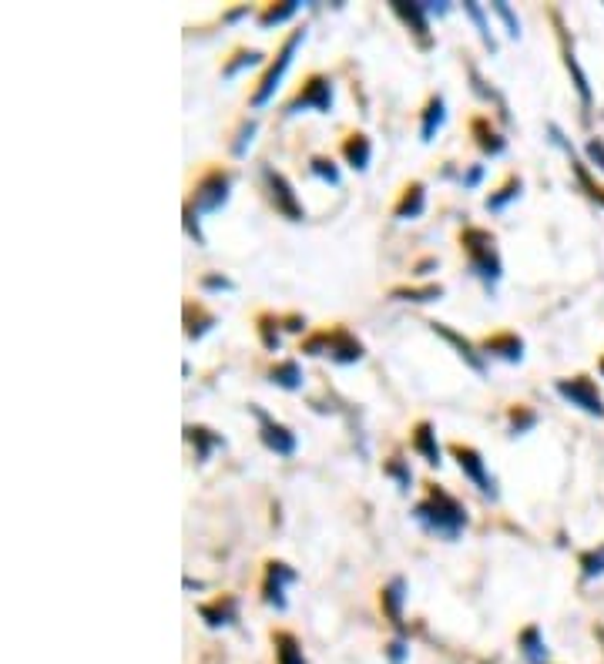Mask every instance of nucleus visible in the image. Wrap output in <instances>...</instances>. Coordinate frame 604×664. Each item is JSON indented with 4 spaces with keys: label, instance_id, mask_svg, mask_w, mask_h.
<instances>
[{
    "label": "nucleus",
    "instance_id": "f257e3e1",
    "mask_svg": "<svg viewBox=\"0 0 604 664\" xmlns=\"http://www.w3.org/2000/svg\"><path fill=\"white\" fill-rule=\"evenodd\" d=\"M410 517L426 537H437L443 544H457L470 527V513L463 507V500H457L451 490L437 484L426 486V497L413 503Z\"/></svg>",
    "mask_w": 604,
    "mask_h": 664
},
{
    "label": "nucleus",
    "instance_id": "f03ea898",
    "mask_svg": "<svg viewBox=\"0 0 604 664\" xmlns=\"http://www.w3.org/2000/svg\"><path fill=\"white\" fill-rule=\"evenodd\" d=\"M460 249L463 256H467V272L487 293H494L503 279V258H501V249H497V235L490 229H480V225H463Z\"/></svg>",
    "mask_w": 604,
    "mask_h": 664
},
{
    "label": "nucleus",
    "instance_id": "7ed1b4c3",
    "mask_svg": "<svg viewBox=\"0 0 604 664\" xmlns=\"http://www.w3.org/2000/svg\"><path fill=\"white\" fill-rule=\"evenodd\" d=\"M299 353L306 356H329L336 366H356L366 359V345L356 332H349L346 326H333V329H320L306 336Z\"/></svg>",
    "mask_w": 604,
    "mask_h": 664
},
{
    "label": "nucleus",
    "instance_id": "20e7f679",
    "mask_svg": "<svg viewBox=\"0 0 604 664\" xmlns=\"http://www.w3.org/2000/svg\"><path fill=\"white\" fill-rule=\"evenodd\" d=\"M309 38V27H296V31H289V38L283 40V48H279V54H276V61L269 65V71L262 74V81L256 84V91H252V98H249V104H252V111H262L266 104L276 98V91L283 88L285 74H289V67H293V61H296L299 48L306 44Z\"/></svg>",
    "mask_w": 604,
    "mask_h": 664
},
{
    "label": "nucleus",
    "instance_id": "39448f33",
    "mask_svg": "<svg viewBox=\"0 0 604 664\" xmlns=\"http://www.w3.org/2000/svg\"><path fill=\"white\" fill-rule=\"evenodd\" d=\"M451 457L457 460V467H460L463 480H467L470 486H477V494H480V497H487L490 503H497V500H501L497 476L490 473V467H487V460H484V453H480V450L467 447V443H453Z\"/></svg>",
    "mask_w": 604,
    "mask_h": 664
},
{
    "label": "nucleus",
    "instance_id": "423d86ee",
    "mask_svg": "<svg viewBox=\"0 0 604 664\" xmlns=\"http://www.w3.org/2000/svg\"><path fill=\"white\" fill-rule=\"evenodd\" d=\"M232 185H235L232 171H225V168H208L206 175L195 181L188 202L195 205L198 215H215V212H222V208L229 205Z\"/></svg>",
    "mask_w": 604,
    "mask_h": 664
},
{
    "label": "nucleus",
    "instance_id": "0eeeda50",
    "mask_svg": "<svg viewBox=\"0 0 604 664\" xmlns=\"http://www.w3.org/2000/svg\"><path fill=\"white\" fill-rule=\"evenodd\" d=\"M302 111H316V115H333L336 111V88L333 77L326 74H309L302 81V88L296 91V98L285 104V118H296Z\"/></svg>",
    "mask_w": 604,
    "mask_h": 664
},
{
    "label": "nucleus",
    "instance_id": "6e6552de",
    "mask_svg": "<svg viewBox=\"0 0 604 664\" xmlns=\"http://www.w3.org/2000/svg\"><path fill=\"white\" fill-rule=\"evenodd\" d=\"M554 393L565 399L567 406L581 409L584 416L604 420V397L591 376H565V380L554 383Z\"/></svg>",
    "mask_w": 604,
    "mask_h": 664
},
{
    "label": "nucleus",
    "instance_id": "1a4fd4ad",
    "mask_svg": "<svg viewBox=\"0 0 604 664\" xmlns=\"http://www.w3.org/2000/svg\"><path fill=\"white\" fill-rule=\"evenodd\" d=\"M262 181H266V195H269L272 208L285 218V222H306V205L296 195V185L285 179L279 168L262 165Z\"/></svg>",
    "mask_w": 604,
    "mask_h": 664
},
{
    "label": "nucleus",
    "instance_id": "9d476101",
    "mask_svg": "<svg viewBox=\"0 0 604 664\" xmlns=\"http://www.w3.org/2000/svg\"><path fill=\"white\" fill-rule=\"evenodd\" d=\"M249 413H252V420L258 423V440H262V447L269 450V453H276V457H293V453H296L299 436L293 433L285 423H279L269 409H262L258 403H249Z\"/></svg>",
    "mask_w": 604,
    "mask_h": 664
},
{
    "label": "nucleus",
    "instance_id": "9b49d317",
    "mask_svg": "<svg viewBox=\"0 0 604 664\" xmlns=\"http://www.w3.org/2000/svg\"><path fill=\"white\" fill-rule=\"evenodd\" d=\"M554 24H557V38H561V57H565V67H567V74H571V84H574V91H578L581 111H584V118H588V115H591V108H594L591 81H588V74H584V67H581V61H578V51H574V38H571V31L561 24V17H557V13H554Z\"/></svg>",
    "mask_w": 604,
    "mask_h": 664
},
{
    "label": "nucleus",
    "instance_id": "f8f14e48",
    "mask_svg": "<svg viewBox=\"0 0 604 664\" xmlns=\"http://www.w3.org/2000/svg\"><path fill=\"white\" fill-rule=\"evenodd\" d=\"M296 581H299V571L293 567V564L269 561L266 564V577H262V600L269 604L272 611H285V607H289L285 590L293 588Z\"/></svg>",
    "mask_w": 604,
    "mask_h": 664
},
{
    "label": "nucleus",
    "instance_id": "ddd939ff",
    "mask_svg": "<svg viewBox=\"0 0 604 664\" xmlns=\"http://www.w3.org/2000/svg\"><path fill=\"white\" fill-rule=\"evenodd\" d=\"M390 11L397 13L399 21L407 24V31L413 34L416 48L420 51H430L433 48V34H430V13L420 0H390Z\"/></svg>",
    "mask_w": 604,
    "mask_h": 664
},
{
    "label": "nucleus",
    "instance_id": "4468645a",
    "mask_svg": "<svg viewBox=\"0 0 604 664\" xmlns=\"http://www.w3.org/2000/svg\"><path fill=\"white\" fill-rule=\"evenodd\" d=\"M547 135H551V144H557V148H561V152L567 154V162H571V171H574V179H578L581 192H584L588 198H591V202H598V205L604 208V188L591 181V175H588V165H584V162L578 158V152H574V144H571V138L565 135V128H561V125H554V121H551V125H547Z\"/></svg>",
    "mask_w": 604,
    "mask_h": 664
},
{
    "label": "nucleus",
    "instance_id": "2eb2a0df",
    "mask_svg": "<svg viewBox=\"0 0 604 664\" xmlns=\"http://www.w3.org/2000/svg\"><path fill=\"white\" fill-rule=\"evenodd\" d=\"M426 326H430V329L437 332V336L443 339V343H451L453 349H457V356L463 359V366H467V370H474L477 376H487V356H484V353H480V349H477V345L470 343L467 336H460V332L451 329L447 322H437V319L426 322Z\"/></svg>",
    "mask_w": 604,
    "mask_h": 664
},
{
    "label": "nucleus",
    "instance_id": "dca6fc26",
    "mask_svg": "<svg viewBox=\"0 0 604 664\" xmlns=\"http://www.w3.org/2000/svg\"><path fill=\"white\" fill-rule=\"evenodd\" d=\"M524 339L517 336V332L503 329V332H494V336H487L484 343H480V353L487 359H501V363H511V366H517V363H524Z\"/></svg>",
    "mask_w": 604,
    "mask_h": 664
},
{
    "label": "nucleus",
    "instance_id": "f3484780",
    "mask_svg": "<svg viewBox=\"0 0 604 664\" xmlns=\"http://www.w3.org/2000/svg\"><path fill=\"white\" fill-rule=\"evenodd\" d=\"M410 447L413 453L420 457L424 463H430V467H443V450H440V440H437V426L430 420H420L416 426H413L410 433Z\"/></svg>",
    "mask_w": 604,
    "mask_h": 664
},
{
    "label": "nucleus",
    "instance_id": "a211bd4d",
    "mask_svg": "<svg viewBox=\"0 0 604 664\" xmlns=\"http://www.w3.org/2000/svg\"><path fill=\"white\" fill-rule=\"evenodd\" d=\"M181 433H185V443L195 450V463H208L215 450H225V436L202 426V423H185Z\"/></svg>",
    "mask_w": 604,
    "mask_h": 664
},
{
    "label": "nucleus",
    "instance_id": "6ab92c4d",
    "mask_svg": "<svg viewBox=\"0 0 604 664\" xmlns=\"http://www.w3.org/2000/svg\"><path fill=\"white\" fill-rule=\"evenodd\" d=\"M181 316H185V339H188V343L206 339L208 332L219 326V316H215L212 309L202 306V302H195V299H188V302H185Z\"/></svg>",
    "mask_w": 604,
    "mask_h": 664
},
{
    "label": "nucleus",
    "instance_id": "aec40b11",
    "mask_svg": "<svg viewBox=\"0 0 604 664\" xmlns=\"http://www.w3.org/2000/svg\"><path fill=\"white\" fill-rule=\"evenodd\" d=\"M198 617L206 621L208 627H232L239 621V598L235 594H222V598L208 600V604H198Z\"/></svg>",
    "mask_w": 604,
    "mask_h": 664
},
{
    "label": "nucleus",
    "instance_id": "412c9836",
    "mask_svg": "<svg viewBox=\"0 0 604 664\" xmlns=\"http://www.w3.org/2000/svg\"><path fill=\"white\" fill-rule=\"evenodd\" d=\"M467 77H470V88H474L477 98H484L487 104H494V111L501 115L503 125H511V121H514V115H511V104H507V98H503V91L494 88L487 77L477 71V65H470V61H467Z\"/></svg>",
    "mask_w": 604,
    "mask_h": 664
},
{
    "label": "nucleus",
    "instance_id": "4be33fe9",
    "mask_svg": "<svg viewBox=\"0 0 604 664\" xmlns=\"http://www.w3.org/2000/svg\"><path fill=\"white\" fill-rule=\"evenodd\" d=\"M407 598H410V588H407L403 577H393L380 590V607H383V614L390 617V625L397 627V631H403V604H407Z\"/></svg>",
    "mask_w": 604,
    "mask_h": 664
},
{
    "label": "nucleus",
    "instance_id": "5701e85b",
    "mask_svg": "<svg viewBox=\"0 0 604 664\" xmlns=\"http://www.w3.org/2000/svg\"><path fill=\"white\" fill-rule=\"evenodd\" d=\"M424 212H426V185L424 181H410L403 188V195H399V202L393 205V218L397 222H416V218H424Z\"/></svg>",
    "mask_w": 604,
    "mask_h": 664
},
{
    "label": "nucleus",
    "instance_id": "b1692460",
    "mask_svg": "<svg viewBox=\"0 0 604 664\" xmlns=\"http://www.w3.org/2000/svg\"><path fill=\"white\" fill-rule=\"evenodd\" d=\"M470 135H474L477 148L487 154V158H501V154L507 152V135L494 128L490 118H474V121H470Z\"/></svg>",
    "mask_w": 604,
    "mask_h": 664
},
{
    "label": "nucleus",
    "instance_id": "393cba45",
    "mask_svg": "<svg viewBox=\"0 0 604 664\" xmlns=\"http://www.w3.org/2000/svg\"><path fill=\"white\" fill-rule=\"evenodd\" d=\"M269 383L276 389H285V393H299L302 383H306V372H302V363L299 359H283L269 370Z\"/></svg>",
    "mask_w": 604,
    "mask_h": 664
},
{
    "label": "nucleus",
    "instance_id": "a878e982",
    "mask_svg": "<svg viewBox=\"0 0 604 664\" xmlns=\"http://www.w3.org/2000/svg\"><path fill=\"white\" fill-rule=\"evenodd\" d=\"M443 125H447V101L443 94H433L420 111V141H433Z\"/></svg>",
    "mask_w": 604,
    "mask_h": 664
},
{
    "label": "nucleus",
    "instance_id": "bb28decb",
    "mask_svg": "<svg viewBox=\"0 0 604 664\" xmlns=\"http://www.w3.org/2000/svg\"><path fill=\"white\" fill-rule=\"evenodd\" d=\"M517 648H521V658L528 664H547L551 661V651H547V641H544V631L538 625H530L521 631L517 638Z\"/></svg>",
    "mask_w": 604,
    "mask_h": 664
},
{
    "label": "nucleus",
    "instance_id": "cd10ccee",
    "mask_svg": "<svg viewBox=\"0 0 604 664\" xmlns=\"http://www.w3.org/2000/svg\"><path fill=\"white\" fill-rule=\"evenodd\" d=\"M343 158H346V165L353 168V171H366L370 162H373V141L366 138L363 131H353V135H346V141H343Z\"/></svg>",
    "mask_w": 604,
    "mask_h": 664
},
{
    "label": "nucleus",
    "instance_id": "c85d7f7f",
    "mask_svg": "<svg viewBox=\"0 0 604 664\" xmlns=\"http://www.w3.org/2000/svg\"><path fill=\"white\" fill-rule=\"evenodd\" d=\"M443 293H447L443 285L426 282V285H397V289L390 293V299H397V302H413V306H430V302H440Z\"/></svg>",
    "mask_w": 604,
    "mask_h": 664
},
{
    "label": "nucleus",
    "instance_id": "c756f323",
    "mask_svg": "<svg viewBox=\"0 0 604 664\" xmlns=\"http://www.w3.org/2000/svg\"><path fill=\"white\" fill-rule=\"evenodd\" d=\"M463 13H467V21L477 27V38L484 40V48H487L490 54H497V38H494V31H490V17H487V7L484 4H477V0H463Z\"/></svg>",
    "mask_w": 604,
    "mask_h": 664
},
{
    "label": "nucleus",
    "instance_id": "7c9ffc66",
    "mask_svg": "<svg viewBox=\"0 0 604 664\" xmlns=\"http://www.w3.org/2000/svg\"><path fill=\"white\" fill-rule=\"evenodd\" d=\"M521 195H524V179H521V175H511L497 192H490L487 198H484V208L497 215V212H503V208H511Z\"/></svg>",
    "mask_w": 604,
    "mask_h": 664
},
{
    "label": "nucleus",
    "instance_id": "2f4dec72",
    "mask_svg": "<svg viewBox=\"0 0 604 664\" xmlns=\"http://www.w3.org/2000/svg\"><path fill=\"white\" fill-rule=\"evenodd\" d=\"M272 648H276V664H306L302 644L293 631H272Z\"/></svg>",
    "mask_w": 604,
    "mask_h": 664
},
{
    "label": "nucleus",
    "instance_id": "473e14b6",
    "mask_svg": "<svg viewBox=\"0 0 604 664\" xmlns=\"http://www.w3.org/2000/svg\"><path fill=\"white\" fill-rule=\"evenodd\" d=\"M299 11H302V0H283V4H269L266 11L258 13V27H262V31H272V27L293 21Z\"/></svg>",
    "mask_w": 604,
    "mask_h": 664
},
{
    "label": "nucleus",
    "instance_id": "72a5a7b5",
    "mask_svg": "<svg viewBox=\"0 0 604 664\" xmlns=\"http://www.w3.org/2000/svg\"><path fill=\"white\" fill-rule=\"evenodd\" d=\"M538 420H540V416L530 406H524V403H514V406L507 409V433L514 436V440H517V436H528L530 430L538 426Z\"/></svg>",
    "mask_w": 604,
    "mask_h": 664
},
{
    "label": "nucleus",
    "instance_id": "f704fd0d",
    "mask_svg": "<svg viewBox=\"0 0 604 664\" xmlns=\"http://www.w3.org/2000/svg\"><path fill=\"white\" fill-rule=\"evenodd\" d=\"M266 61V54L256 51V48H242V51L232 54V61H225V67H222V77L225 81H232V77H239L242 71H249V67H258Z\"/></svg>",
    "mask_w": 604,
    "mask_h": 664
},
{
    "label": "nucleus",
    "instance_id": "c9c22d12",
    "mask_svg": "<svg viewBox=\"0 0 604 664\" xmlns=\"http://www.w3.org/2000/svg\"><path fill=\"white\" fill-rule=\"evenodd\" d=\"M309 175L320 179L322 185H333V188L343 185V171H339V165H336L333 158H326V154H312V158H309Z\"/></svg>",
    "mask_w": 604,
    "mask_h": 664
},
{
    "label": "nucleus",
    "instance_id": "e433bc0d",
    "mask_svg": "<svg viewBox=\"0 0 604 664\" xmlns=\"http://www.w3.org/2000/svg\"><path fill=\"white\" fill-rule=\"evenodd\" d=\"M256 329H258L262 345H266L269 353H279V345H283V319H276L272 312H262L256 319Z\"/></svg>",
    "mask_w": 604,
    "mask_h": 664
},
{
    "label": "nucleus",
    "instance_id": "4c0bfd02",
    "mask_svg": "<svg viewBox=\"0 0 604 664\" xmlns=\"http://www.w3.org/2000/svg\"><path fill=\"white\" fill-rule=\"evenodd\" d=\"M578 567H581V581H584V584H591V581L604 577V544L584 550L578 557Z\"/></svg>",
    "mask_w": 604,
    "mask_h": 664
},
{
    "label": "nucleus",
    "instance_id": "58836bf2",
    "mask_svg": "<svg viewBox=\"0 0 604 664\" xmlns=\"http://www.w3.org/2000/svg\"><path fill=\"white\" fill-rule=\"evenodd\" d=\"M383 476H390V480L397 484L399 494H410L413 490V470L403 457H390V460L383 463Z\"/></svg>",
    "mask_w": 604,
    "mask_h": 664
},
{
    "label": "nucleus",
    "instance_id": "ea45409f",
    "mask_svg": "<svg viewBox=\"0 0 604 664\" xmlns=\"http://www.w3.org/2000/svg\"><path fill=\"white\" fill-rule=\"evenodd\" d=\"M256 135H258V121H256V118H245L242 125H239V131H235L232 154H235V158H245V154H249V148H252V141H256Z\"/></svg>",
    "mask_w": 604,
    "mask_h": 664
},
{
    "label": "nucleus",
    "instance_id": "a19ab883",
    "mask_svg": "<svg viewBox=\"0 0 604 664\" xmlns=\"http://www.w3.org/2000/svg\"><path fill=\"white\" fill-rule=\"evenodd\" d=\"M181 229H185V235H188L195 245H208L206 232H202V215L195 212L192 202H185V208H181Z\"/></svg>",
    "mask_w": 604,
    "mask_h": 664
},
{
    "label": "nucleus",
    "instance_id": "79ce46f5",
    "mask_svg": "<svg viewBox=\"0 0 604 664\" xmlns=\"http://www.w3.org/2000/svg\"><path fill=\"white\" fill-rule=\"evenodd\" d=\"M490 11H494L503 21V27H507V38H514V40L521 38V17H517V11L511 7V4H507V0H494V4H490Z\"/></svg>",
    "mask_w": 604,
    "mask_h": 664
},
{
    "label": "nucleus",
    "instance_id": "37998d69",
    "mask_svg": "<svg viewBox=\"0 0 604 664\" xmlns=\"http://www.w3.org/2000/svg\"><path fill=\"white\" fill-rule=\"evenodd\" d=\"M202 293H235V279L225 272H206L202 275Z\"/></svg>",
    "mask_w": 604,
    "mask_h": 664
},
{
    "label": "nucleus",
    "instance_id": "c03bdc74",
    "mask_svg": "<svg viewBox=\"0 0 604 664\" xmlns=\"http://www.w3.org/2000/svg\"><path fill=\"white\" fill-rule=\"evenodd\" d=\"M487 179V165H480V162H474V165H467L460 171V185L467 188V192H474V188H480V181Z\"/></svg>",
    "mask_w": 604,
    "mask_h": 664
},
{
    "label": "nucleus",
    "instance_id": "a18cd8bd",
    "mask_svg": "<svg viewBox=\"0 0 604 664\" xmlns=\"http://www.w3.org/2000/svg\"><path fill=\"white\" fill-rule=\"evenodd\" d=\"M584 158H588V165L598 168V171L604 175V138L594 135V138L584 141Z\"/></svg>",
    "mask_w": 604,
    "mask_h": 664
},
{
    "label": "nucleus",
    "instance_id": "49530a36",
    "mask_svg": "<svg viewBox=\"0 0 604 664\" xmlns=\"http://www.w3.org/2000/svg\"><path fill=\"white\" fill-rule=\"evenodd\" d=\"M407 658H410V644L403 638H393L386 644V661L390 664H407Z\"/></svg>",
    "mask_w": 604,
    "mask_h": 664
},
{
    "label": "nucleus",
    "instance_id": "de8ad7c7",
    "mask_svg": "<svg viewBox=\"0 0 604 664\" xmlns=\"http://www.w3.org/2000/svg\"><path fill=\"white\" fill-rule=\"evenodd\" d=\"M424 7H426L430 17H443V13H451V4H447V0H426Z\"/></svg>",
    "mask_w": 604,
    "mask_h": 664
},
{
    "label": "nucleus",
    "instance_id": "09e8293b",
    "mask_svg": "<svg viewBox=\"0 0 604 664\" xmlns=\"http://www.w3.org/2000/svg\"><path fill=\"white\" fill-rule=\"evenodd\" d=\"M283 329L302 332V329H306V319H302V316H289V319H283Z\"/></svg>",
    "mask_w": 604,
    "mask_h": 664
},
{
    "label": "nucleus",
    "instance_id": "8fccbe9b",
    "mask_svg": "<svg viewBox=\"0 0 604 664\" xmlns=\"http://www.w3.org/2000/svg\"><path fill=\"white\" fill-rule=\"evenodd\" d=\"M437 266H440L437 258H424V262H420V266H416V275H426V272H430V268H437Z\"/></svg>",
    "mask_w": 604,
    "mask_h": 664
},
{
    "label": "nucleus",
    "instance_id": "3c124183",
    "mask_svg": "<svg viewBox=\"0 0 604 664\" xmlns=\"http://www.w3.org/2000/svg\"><path fill=\"white\" fill-rule=\"evenodd\" d=\"M181 584H185V590H202V588H206L202 581H195V577H188V574H185V581H181Z\"/></svg>",
    "mask_w": 604,
    "mask_h": 664
},
{
    "label": "nucleus",
    "instance_id": "603ef678",
    "mask_svg": "<svg viewBox=\"0 0 604 664\" xmlns=\"http://www.w3.org/2000/svg\"><path fill=\"white\" fill-rule=\"evenodd\" d=\"M594 634H598V638L604 641V627H594Z\"/></svg>",
    "mask_w": 604,
    "mask_h": 664
},
{
    "label": "nucleus",
    "instance_id": "864d4df0",
    "mask_svg": "<svg viewBox=\"0 0 604 664\" xmlns=\"http://www.w3.org/2000/svg\"><path fill=\"white\" fill-rule=\"evenodd\" d=\"M598 370H601V376H604V359H601V366H598Z\"/></svg>",
    "mask_w": 604,
    "mask_h": 664
}]
</instances>
